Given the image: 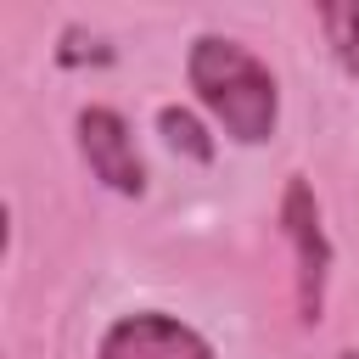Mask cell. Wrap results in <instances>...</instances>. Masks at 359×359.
<instances>
[{"mask_svg": "<svg viewBox=\"0 0 359 359\" xmlns=\"http://www.w3.org/2000/svg\"><path fill=\"white\" fill-rule=\"evenodd\" d=\"M185 84L213 129L236 146H264L280 123V79L252 45L230 34H196L185 45Z\"/></svg>", "mask_w": 359, "mask_h": 359, "instance_id": "1", "label": "cell"}, {"mask_svg": "<svg viewBox=\"0 0 359 359\" xmlns=\"http://www.w3.org/2000/svg\"><path fill=\"white\" fill-rule=\"evenodd\" d=\"M95 359H219V348L180 314L129 309V314H112L101 325Z\"/></svg>", "mask_w": 359, "mask_h": 359, "instance_id": "4", "label": "cell"}, {"mask_svg": "<svg viewBox=\"0 0 359 359\" xmlns=\"http://www.w3.org/2000/svg\"><path fill=\"white\" fill-rule=\"evenodd\" d=\"M73 146L90 168V180H101L112 196H146V157L135 146V129L118 107H79L73 118Z\"/></svg>", "mask_w": 359, "mask_h": 359, "instance_id": "3", "label": "cell"}, {"mask_svg": "<svg viewBox=\"0 0 359 359\" xmlns=\"http://www.w3.org/2000/svg\"><path fill=\"white\" fill-rule=\"evenodd\" d=\"M157 135H163V146H168L174 157H185V163H213V157H219V135L202 123V112H191V107H180V101H163V107H157Z\"/></svg>", "mask_w": 359, "mask_h": 359, "instance_id": "5", "label": "cell"}, {"mask_svg": "<svg viewBox=\"0 0 359 359\" xmlns=\"http://www.w3.org/2000/svg\"><path fill=\"white\" fill-rule=\"evenodd\" d=\"M56 62H62V67H79V62H112V50H107L95 34H84V28H62Z\"/></svg>", "mask_w": 359, "mask_h": 359, "instance_id": "7", "label": "cell"}, {"mask_svg": "<svg viewBox=\"0 0 359 359\" xmlns=\"http://www.w3.org/2000/svg\"><path fill=\"white\" fill-rule=\"evenodd\" d=\"M320 34L331 45V62L359 79V6H320Z\"/></svg>", "mask_w": 359, "mask_h": 359, "instance_id": "6", "label": "cell"}, {"mask_svg": "<svg viewBox=\"0 0 359 359\" xmlns=\"http://www.w3.org/2000/svg\"><path fill=\"white\" fill-rule=\"evenodd\" d=\"M275 224H280V236H286V247H292V303H297V320H303V325H320L337 247H331L325 208H320L309 174H286L280 202H275Z\"/></svg>", "mask_w": 359, "mask_h": 359, "instance_id": "2", "label": "cell"}]
</instances>
